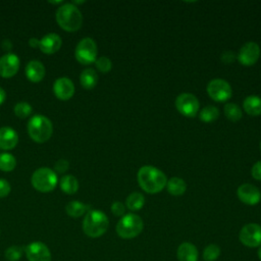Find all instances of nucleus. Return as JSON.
<instances>
[{"instance_id": "27", "label": "nucleus", "mask_w": 261, "mask_h": 261, "mask_svg": "<svg viewBox=\"0 0 261 261\" xmlns=\"http://www.w3.org/2000/svg\"><path fill=\"white\" fill-rule=\"evenodd\" d=\"M223 110H224L225 116L229 120H231L233 122L240 120L242 118V116H243L241 108L236 103H227V104H225Z\"/></svg>"}, {"instance_id": "18", "label": "nucleus", "mask_w": 261, "mask_h": 261, "mask_svg": "<svg viewBox=\"0 0 261 261\" xmlns=\"http://www.w3.org/2000/svg\"><path fill=\"white\" fill-rule=\"evenodd\" d=\"M25 75L33 83H39L45 76V67L38 60L30 61L25 66Z\"/></svg>"}, {"instance_id": "33", "label": "nucleus", "mask_w": 261, "mask_h": 261, "mask_svg": "<svg viewBox=\"0 0 261 261\" xmlns=\"http://www.w3.org/2000/svg\"><path fill=\"white\" fill-rule=\"evenodd\" d=\"M111 212L115 216H123L125 213V206L119 201H115L111 205Z\"/></svg>"}, {"instance_id": "32", "label": "nucleus", "mask_w": 261, "mask_h": 261, "mask_svg": "<svg viewBox=\"0 0 261 261\" xmlns=\"http://www.w3.org/2000/svg\"><path fill=\"white\" fill-rule=\"evenodd\" d=\"M95 63H96V67L98 68V70L101 71V72H103V73L108 72V71L112 68V62H111V60H110L108 57H106V56H101V57H99L98 59H96Z\"/></svg>"}, {"instance_id": "4", "label": "nucleus", "mask_w": 261, "mask_h": 261, "mask_svg": "<svg viewBox=\"0 0 261 261\" xmlns=\"http://www.w3.org/2000/svg\"><path fill=\"white\" fill-rule=\"evenodd\" d=\"M28 133L37 143L48 141L53 133V126L49 118L44 115H35L28 122Z\"/></svg>"}, {"instance_id": "36", "label": "nucleus", "mask_w": 261, "mask_h": 261, "mask_svg": "<svg viewBox=\"0 0 261 261\" xmlns=\"http://www.w3.org/2000/svg\"><path fill=\"white\" fill-rule=\"evenodd\" d=\"M251 173H252V176L257 179V180H261V160L260 161H257L252 169H251Z\"/></svg>"}, {"instance_id": "35", "label": "nucleus", "mask_w": 261, "mask_h": 261, "mask_svg": "<svg viewBox=\"0 0 261 261\" xmlns=\"http://www.w3.org/2000/svg\"><path fill=\"white\" fill-rule=\"evenodd\" d=\"M10 184L4 178H0V198L6 197L10 193Z\"/></svg>"}, {"instance_id": "11", "label": "nucleus", "mask_w": 261, "mask_h": 261, "mask_svg": "<svg viewBox=\"0 0 261 261\" xmlns=\"http://www.w3.org/2000/svg\"><path fill=\"white\" fill-rule=\"evenodd\" d=\"M260 56V47L255 42H247L244 44L237 56L239 62L245 66H251L257 62Z\"/></svg>"}, {"instance_id": "20", "label": "nucleus", "mask_w": 261, "mask_h": 261, "mask_svg": "<svg viewBox=\"0 0 261 261\" xmlns=\"http://www.w3.org/2000/svg\"><path fill=\"white\" fill-rule=\"evenodd\" d=\"M244 110L252 115V116H258L261 115V98L259 96H248L243 102Z\"/></svg>"}, {"instance_id": "9", "label": "nucleus", "mask_w": 261, "mask_h": 261, "mask_svg": "<svg viewBox=\"0 0 261 261\" xmlns=\"http://www.w3.org/2000/svg\"><path fill=\"white\" fill-rule=\"evenodd\" d=\"M175 107L180 114L187 117H194L199 111L200 104L195 95L182 93L175 99Z\"/></svg>"}, {"instance_id": "17", "label": "nucleus", "mask_w": 261, "mask_h": 261, "mask_svg": "<svg viewBox=\"0 0 261 261\" xmlns=\"http://www.w3.org/2000/svg\"><path fill=\"white\" fill-rule=\"evenodd\" d=\"M18 143L17 133L9 126L0 127V149L11 150Z\"/></svg>"}, {"instance_id": "31", "label": "nucleus", "mask_w": 261, "mask_h": 261, "mask_svg": "<svg viewBox=\"0 0 261 261\" xmlns=\"http://www.w3.org/2000/svg\"><path fill=\"white\" fill-rule=\"evenodd\" d=\"M13 111L19 118H25L32 113V106L28 102H18L14 105Z\"/></svg>"}, {"instance_id": "8", "label": "nucleus", "mask_w": 261, "mask_h": 261, "mask_svg": "<svg viewBox=\"0 0 261 261\" xmlns=\"http://www.w3.org/2000/svg\"><path fill=\"white\" fill-rule=\"evenodd\" d=\"M207 93L212 100L216 102H224L231 97L232 90L225 80L213 79L207 85Z\"/></svg>"}, {"instance_id": "38", "label": "nucleus", "mask_w": 261, "mask_h": 261, "mask_svg": "<svg viewBox=\"0 0 261 261\" xmlns=\"http://www.w3.org/2000/svg\"><path fill=\"white\" fill-rule=\"evenodd\" d=\"M30 46H31V47H34V48L39 47V46H40V40H38V39H36V38L30 39Z\"/></svg>"}, {"instance_id": "34", "label": "nucleus", "mask_w": 261, "mask_h": 261, "mask_svg": "<svg viewBox=\"0 0 261 261\" xmlns=\"http://www.w3.org/2000/svg\"><path fill=\"white\" fill-rule=\"evenodd\" d=\"M68 167H69V163L67 160L59 159L54 165V171L58 173H63L68 169Z\"/></svg>"}, {"instance_id": "5", "label": "nucleus", "mask_w": 261, "mask_h": 261, "mask_svg": "<svg viewBox=\"0 0 261 261\" xmlns=\"http://www.w3.org/2000/svg\"><path fill=\"white\" fill-rule=\"evenodd\" d=\"M144 228L143 219L135 214H124L116 224V232L122 239H134L138 237Z\"/></svg>"}, {"instance_id": "22", "label": "nucleus", "mask_w": 261, "mask_h": 261, "mask_svg": "<svg viewBox=\"0 0 261 261\" xmlns=\"http://www.w3.org/2000/svg\"><path fill=\"white\" fill-rule=\"evenodd\" d=\"M80 83L86 90L93 89L98 83L97 72L93 68H86L81 72Z\"/></svg>"}, {"instance_id": "40", "label": "nucleus", "mask_w": 261, "mask_h": 261, "mask_svg": "<svg viewBox=\"0 0 261 261\" xmlns=\"http://www.w3.org/2000/svg\"><path fill=\"white\" fill-rule=\"evenodd\" d=\"M257 255H258V257H259V259L261 260V246H260V248L258 249V252H257Z\"/></svg>"}, {"instance_id": "39", "label": "nucleus", "mask_w": 261, "mask_h": 261, "mask_svg": "<svg viewBox=\"0 0 261 261\" xmlns=\"http://www.w3.org/2000/svg\"><path fill=\"white\" fill-rule=\"evenodd\" d=\"M5 98H6L5 91L2 88H0V105L5 101Z\"/></svg>"}, {"instance_id": "15", "label": "nucleus", "mask_w": 261, "mask_h": 261, "mask_svg": "<svg viewBox=\"0 0 261 261\" xmlns=\"http://www.w3.org/2000/svg\"><path fill=\"white\" fill-rule=\"evenodd\" d=\"M53 92L60 100H68L74 94V85L68 77H59L54 82Z\"/></svg>"}, {"instance_id": "21", "label": "nucleus", "mask_w": 261, "mask_h": 261, "mask_svg": "<svg viewBox=\"0 0 261 261\" xmlns=\"http://www.w3.org/2000/svg\"><path fill=\"white\" fill-rule=\"evenodd\" d=\"M167 192L172 196H181L187 190L186 181L180 177H171L167 180L166 187Z\"/></svg>"}, {"instance_id": "19", "label": "nucleus", "mask_w": 261, "mask_h": 261, "mask_svg": "<svg viewBox=\"0 0 261 261\" xmlns=\"http://www.w3.org/2000/svg\"><path fill=\"white\" fill-rule=\"evenodd\" d=\"M176 256L178 261H198V250L192 243L185 242L178 246Z\"/></svg>"}, {"instance_id": "6", "label": "nucleus", "mask_w": 261, "mask_h": 261, "mask_svg": "<svg viewBox=\"0 0 261 261\" xmlns=\"http://www.w3.org/2000/svg\"><path fill=\"white\" fill-rule=\"evenodd\" d=\"M31 182L33 187L42 193H48L57 185V174L48 167L38 168L32 175Z\"/></svg>"}, {"instance_id": "30", "label": "nucleus", "mask_w": 261, "mask_h": 261, "mask_svg": "<svg viewBox=\"0 0 261 261\" xmlns=\"http://www.w3.org/2000/svg\"><path fill=\"white\" fill-rule=\"evenodd\" d=\"M23 252L24 250L22 247L11 246L5 250L4 255L8 261H18L21 258Z\"/></svg>"}, {"instance_id": "41", "label": "nucleus", "mask_w": 261, "mask_h": 261, "mask_svg": "<svg viewBox=\"0 0 261 261\" xmlns=\"http://www.w3.org/2000/svg\"><path fill=\"white\" fill-rule=\"evenodd\" d=\"M260 149H261V142H260Z\"/></svg>"}, {"instance_id": "23", "label": "nucleus", "mask_w": 261, "mask_h": 261, "mask_svg": "<svg viewBox=\"0 0 261 261\" xmlns=\"http://www.w3.org/2000/svg\"><path fill=\"white\" fill-rule=\"evenodd\" d=\"M90 210V207L80 201H70L65 206V211L70 217L77 218Z\"/></svg>"}, {"instance_id": "14", "label": "nucleus", "mask_w": 261, "mask_h": 261, "mask_svg": "<svg viewBox=\"0 0 261 261\" xmlns=\"http://www.w3.org/2000/svg\"><path fill=\"white\" fill-rule=\"evenodd\" d=\"M19 58L16 54L7 53L0 58V75L2 77H11L16 74L19 68Z\"/></svg>"}, {"instance_id": "25", "label": "nucleus", "mask_w": 261, "mask_h": 261, "mask_svg": "<svg viewBox=\"0 0 261 261\" xmlns=\"http://www.w3.org/2000/svg\"><path fill=\"white\" fill-rule=\"evenodd\" d=\"M145 204L144 196L139 192H134L129 194L125 200V206L132 211L140 210Z\"/></svg>"}, {"instance_id": "7", "label": "nucleus", "mask_w": 261, "mask_h": 261, "mask_svg": "<svg viewBox=\"0 0 261 261\" xmlns=\"http://www.w3.org/2000/svg\"><path fill=\"white\" fill-rule=\"evenodd\" d=\"M97 52L95 41L92 38L86 37L77 43L74 50V56L80 63L87 65L96 61Z\"/></svg>"}, {"instance_id": "1", "label": "nucleus", "mask_w": 261, "mask_h": 261, "mask_svg": "<svg viewBox=\"0 0 261 261\" xmlns=\"http://www.w3.org/2000/svg\"><path fill=\"white\" fill-rule=\"evenodd\" d=\"M138 182L140 187L149 194L161 192L167 182L166 175L158 168L150 165L141 167L138 171Z\"/></svg>"}, {"instance_id": "12", "label": "nucleus", "mask_w": 261, "mask_h": 261, "mask_svg": "<svg viewBox=\"0 0 261 261\" xmlns=\"http://www.w3.org/2000/svg\"><path fill=\"white\" fill-rule=\"evenodd\" d=\"M29 261H51V252L42 242H33L24 248Z\"/></svg>"}, {"instance_id": "37", "label": "nucleus", "mask_w": 261, "mask_h": 261, "mask_svg": "<svg viewBox=\"0 0 261 261\" xmlns=\"http://www.w3.org/2000/svg\"><path fill=\"white\" fill-rule=\"evenodd\" d=\"M234 58H236V55H234V53L231 52V51H225V52H223L222 55H221V60H222L223 62H225V63H229V62L233 61Z\"/></svg>"}, {"instance_id": "16", "label": "nucleus", "mask_w": 261, "mask_h": 261, "mask_svg": "<svg viewBox=\"0 0 261 261\" xmlns=\"http://www.w3.org/2000/svg\"><path fill=\"white\" fill-rule=\"evenodd\" d=\"M62 45L61 38L54 33H50L45 35L40 40V50L45 54H53L57 52Z\"/></svg>"}, {"instance_id": "24", "label": "nucleus", "mask_w": 261, "mask_h": 261, "mask_svg": "<svg viewBox=\"0 0 261 261\" xmlns=\"http://www.w3.org/2000/svg\"><path fill=\"white\" fill-rule=\"evenodd\" d=\"M59 185H60L61 190L68 195L74 194L79 190V181H77L76 177L73 175H70V174L62 176Z\"/></svg>"}, {"instance_id": "2", "label": "nucleus", "mask_w": 261, "mask_h": 261, "mask_svg": "<svg viewBox=\"0 0 261 261\" xmlns=\"http://www.w3.org/2000/svg\"><path fill=\"white\" fill-rule=\"evenodd\" d=\"M56 21L64 31L75 32L83 24V15L72 3H64L56 11Z\"/></svg>"}, {"instance_id": "10", "label": "nucleus", "mask_w": 261, "mask_h": 261, "mask_svg": "<svg viewBox=\"0 0 261 261\" xmlns=\"http://www.w3.org/2000/svg\"><path fill=\"white\" fill-rule=\"evenodd\" d=\"M239 239L243 245L249 248L261 246V226L257 223L244 225L240 230Z\"/></svg>"}, {"instance_id": "29", "label": "nucleus", "mask_w": 261, "mask_h": 261, "mask_svg": "<svg viewBox=\"0 0 261 261\" xmlns=\"http://www.w3.org/2000/svg\"><path fill=\"white\" fill-rule=\"evenodd\" d=\"M220 256V248L215 244H210L203 251V258L206 261H215Z\"/></svg>"}, {"instance_id": "26", "label": "nucleus", "mask_w": 261, "mask_h": 261, "mask_svg": "<svg viewBox=\"0 0 261 261\" xmlns=\"http://www.w3.org/2000/svg\"><path fill=\"white\" fill-rule=\"evenodd\" d=\"M218 116H219V110L217 107L213 105L205 106L204 108L201 109L199 114V118L204 122H212L216 120Z\"/></svg>"}, {"instance_id": "13", "label": "nucleus", "mask_w": 261, "mask_h": 261, "mask_svg": "<svg viewBox=\"0 0 261 261\" xmlns=\"http://www.w3.org/2000/svg\"><path fill=\"white\" fill-rule=\"evenodd\" d=\"M238 198L246 205H256L261 200V193L257 187L252 184H243L238 188Z\"/></svg>"}, {"instance_id": "3", "label": "nucleus", "mask_w": 261, "mask_h": 261, "mask_svg": "<svg viewBox=\"0 0 261 261\" xmlns=\"http://www.w3.org/2000/svg\"><path fill=\"white\" fill-rule=\"evenodd\" d=\"M109 225L107 215L101 210H89L83 221V230L90 238L103 236Z\"/></svg>"}, {"instance_id": "28", "label": "nucleus", "mask_w": 261, "mask_h": 261, "mask_svg": "<svg viewBox=\"0 0 261 261\" xmlns=\"http://www.w3.org/2000/svg\"><path fill=\"white\" fill-rule=\"evenodd\" d=\"M16 166V160L14 156L10 153H1L0 154V169L2 171L8 172L12 171Z\"/></svg>"}]
</instances>
